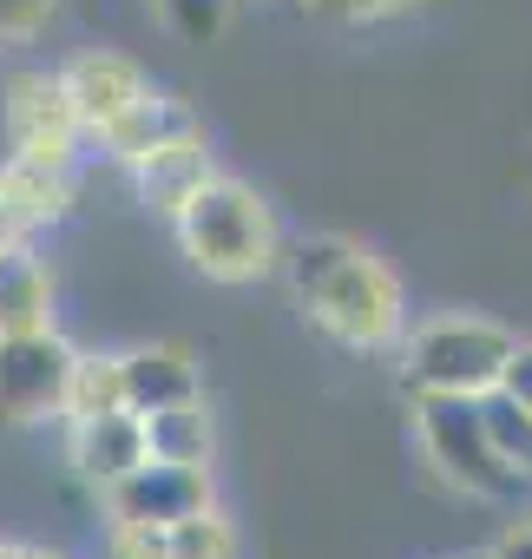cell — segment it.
<instances>
[{
    "mask_svg": "<svg viewBox=\"0 0 532 559\" xmlns=\"http://www.w3.org/2000/svg\"><path fill=\"white\" fill-rule=\"evenodd\" d=\"M499 389H506L519 408H532V336L512 343V356H506V369H499Z\"/></svg>",
    "mask_w": 532,
    "mask_h": 559,
    "instance_id": "obj_23",
    "label": "cell"
},
{
    "mask_svg": "<svg viewBox=\"0 0 532 559\" xmlns=\"http://www.w3.org/2000/svg\"><path fill=\"white\" fill-rule=\"evenodd\" d=\"M0 126H8V158L53 165V171L80 165L86 132L73 119V99H66L60 73H14L8 99H0Z\"/></svg>",
    "mask_w": 532,
    "mask_h": 559,
    "instance_id": "obj_6",
    "label": "cell"
},
{
    "mask_svg": "<svg viewBox=\"0 0 532 559\" xmlns=\"http://www.w3.org/2000/svg\"><path fill=\"white\" fill-rule=\"evenodd\" d=\"M106 552H112V559H165V526H125V520H106Z\"/></svg>",
    "mask_w": 532,
    "mask_h": 559,
    "instance_id": "obj_22",
    "label": "cell"
},
{
    "mask_svg": "<svg viewBox=\"0 0 532 559\" xmlns=\"http://www.w3.org/2000/svg\"><path fill=\"white\" fill-rule=\"evenodd\" d=\"M73 343L60 330L0 336V428H40L66 408L73 382Z\"/></svg>",
    "mask_w": 532,
    "mask_h": 559,
    "instance_id": "obj_5",
    "label": "cell"
},
{
    "mask_svg": "<svg viewBox=\"0 0 532 559\" xmlns=\"http://www.w3.org/2000/svg\"><path fill=\"white\" fill-rule=\"evenodd\" d=\"M112 408H125L119 356H73V382H66L60 421H86V415H112Z\"/></svg>",
    "mask_w": 532,
    "mask_h": 559,
    "instance_id": "obj_17",
    "label": "cell"
},
{
    "mask_svg": "<svg viewBox=\"0 0 532 559\" xmlns=\"http://www.w3.org/2000/svg\"><path fill=\"white\" fill-rule=\"evenodd\" d=\"M60 86H66V99H73V119H80V132L86 139H99L145 86H152V73L132 60V53H119V47H86L80 60H66L60 67Z\"/></svg>",
    "mask_w": 532,
    "mask_h": 559,
    "instance_id": "obj_8",
    "label": "cell"
},
{
    "mask_svg": "<svg viewBox=\"0 0 532 559\" xmlns=\"http://www.w3.org/2000/svg\"><path fill=\"white\" fill-rule=\"evenodd\" d=\"M53 330V276L27 250V237L0 243V336H27Z\"/></svg>",
    "mask_w": 532,
    "mask_h": 559,
    "instance_id": "obj_13",
    "label": "cell"
},
{
    "mask_svg": "<svg viewBox=\"0 0 532 559\" xmlns=\"http://www.w3.org/2000/svg\"><path fill=\"white\" fill-rule=\"evenodd\" d=\"M217 487H210V467H191V461H158L145 454L138 467H125L112 487H99V507L106 520H125V526H171L197 507H210Z\"/></svg>",
    "mask_w": 532,
    "mask_h": 559,
    "instance_id": "obj_7",
    "label": "cell"
},
{
    "mask_svg": "<svg viewBox=\"0 0 532 559\" xmlns=\"http://www.w3.org/2000/svg\"><path fill=\"white\" fill-rule=\"evenodd\" d=\"M0 198H8L21 237H27V230H47V224H66V217H73V171L8 158V165H0Z\"/></svg>",
    "mask_w": 532,
    "mask_h": 559,
    "instance_id": "obj_14",
    "label": "cell"
},
{
    "mask_svg": "<svg viewBox=\"0 0 532 559\" xmlns=\"http://www.w3.org/2000/svg\"><path fill=\"white\" fill-rule=\"evenodd\" d=\"M0 559H66L53 546H21V539H0Z\"/></svg>",
    "mask_w": 532,
    "mask_h": 559,
    "instance_id": "obj_25",
    "label": "cell"
},
{
    "mask_svg": "<svg viewBox=\"0 0 532 559\" xmlns=\"http://www.w3.org/2000/svg\"><path fill=\"white\" fill-rule=\"evenodd\" d=\"M310 21H342V27H368V21H388V14H408L421 0H290Z\"/></svg>",
    "mask_w": 532,
    "mask_h": 559,
    "instance_id": "obj_20",
    "label": "cell"
},
{
    "mask_svg": "<svg viewBox=\"0 0 532 559\" xmlns=\"http://www.w3.org/2000/svg\"><path fill=\"white\" fill-rule=\"evenodd\" d=\"M277 263L290 270V297H297L303 323H316L336 349L375 356V349L401 343V323H408L401 276L368 243H355L342 230H310Z\"/></svg>",
    "mask_w": 532,
    "mask_h": 559,
    "instance_id": "obj_1",
    "label": "cell"
},
{
    "mask_svg": "<svg viewBox=\"0 0 532 559\" xmlns=\"http://www.w3.org/2000/svg\"><path fill=\"white\" fill-rule=\"evenodd\" d=\"M486 559H532V520H519V526H512V533H499V539H493V552H486Z\"/></svg>",
    "mask_w": 532,
    "mask_h": 559,
    "instance_id": "obj_24",
    "label": "cell"
},
{
    "mask_svg": "<svg viewBox=\"0 0 532 559\" xmlns=\"http://www.w3.org/2000/svg\"><path fill=\"white\" fill-rule=\"evenodd\" d=\"M171 237L184 250V263L204 276V284H256L270 276L283 243H277V211L263 204L256 185L230 178V171H210L178 211H171Z\"/></svg>",
    "mask_w": 532,
    "mask_h": 559,
    "instance_id": "obj_2",
    "label": "cell"
},
{
    "mask_svg": "<svg viewBox=\"0 0 532 559\" xmlns=\"http://www.w3.org/2000/svg\"><path fill=\"white\" fill-rule=\"evenodd\" d=\"M138 421H145V454L210 467L217 435H210V408H204V395H197V402H178V408H158V415H138Z\"/></svg>",
    "mask_w": 532,
    "mask_h": 559,
    "instance_id": "obj_15",
    "label": "cell"
},
{
    "mask_svg": "<svg viewBox=\"0 0 532 559\" xmlns=\"http://www.w3.org/2000/svg\"><path fill=\"white\" fill-rule=\"evenodd\" d=\"M480 415H486V435H493V448L506 454V467L532 487V408H519L506 389H486V395H480Z\"/></svg>",
    "mask_w": 532,
    "mask_h": 559,
    "instance_id": "obj_18",
    "label": "cell"
},
{
    "mask_svg": "<svg viewBox=\"0 0 532 559\" xmlns=\"http://www.w3.org/2000/svg\"><path fill=\"white\" fill-rule=\"evenodd\" d=\"M191 132H204V119H197V106L184 99V93H165V86H145L106 132H99V145L119 158V165H138L145 152H158V145H171V139H191Z\"/></svg>",
    "mask_w": 532,
    "mask_h": 559,
    "instance_id": "obj_9",
    "label": "cell"
},
{
    "mask_svg": "<svg viewBox=\"0 0 532 559\" xmlns=\"http://www.w3.org/2000/svg\"><path fill=\"white\" fill-rule=\"evenodd\" d=\"M60 0H0V40H40Z\"/></svg>",
    "mask_w": 532,
    "mask_h": 559,
    "instance_id": "obj_21",
    "label": "cell"
},
{
    "mask_svg": "<svg viewBox=\"0 0 532 559\" xmlns=\"http://www.w3.org/2000/svg\"><path fill=\"white\" fill-rule=\"evenodd\" d=\"M414 402V441H421V461L467 500H486V507H519L532 487L506 467V454L493 448L486 435V415H480V395H408Z\"/></svg>",
    "mask_w": 532,
    "mask_h": 559,
    "instance_id": "obj_3",
    "label": "cell"
},
{
    "mask_svg": "<svg viewBox=\"0 0 532 559\" xmlns=\"http://www.w3.org/2000/svg\"><path fill=\"white\" fill-rule=\"evenodd\" d=\"M210 171H217V158H210V139H204V132L171 139V145H158V152H145V158L132 165L145 211H158L165 224H171V211H178V204H184V198H191Z\"/></svg>",
    "mask_w": 532,
    "mask_h": 559,
    "instance_id": "obj_12",
    "label": "cell"
},
{
    "mask_svg": "<svg viewBox=\"0 0 532 559\" xmlns=\"http://www.w3.org/2000/svg\"><path fill=\"white\" fill-rule=\"evenodd\" d=\"M512 330L493 317H427L414 336H401V389L408 395H486L499 389V369L512 356Z\"/></svg>",
    "mask_w": 532,
    "mask_h": 559,
    "instance_id": "obj_4",
    "label": "cell"
},
{
    "mask_svg": "<svg viewBox=\"0 0 532 559\" xmlns=\"http://www.w3.org/2000/svg\"><path fill=\"white\" fill-rule=\"evenodd\" d=\"M21 237V224H14V211H8V198H0V243H14Z\"/></svg>",
    "mask_w": 532,
    "mask_h": 559,
    "instance_id": "obj_26",
    "label": "cell"
},
{
    "mask_svg": "<svg viewBox=\"0 0 532 559\" xmlns=\"http://www.w3.org/2000/svg\"><path fill=\"white\" fill-rule=\"evenodd\" d=\"M165 559H243V533L210 500V507H197V513H184V520L165 526Z\"/></svg>",
    "mask_w": 532,
    "mask_h": 559,
    "instance_id": "obj_16",
    "label": "cell"
},
{
    "mask_svg": "<svg viewBox=\"0 0 532 559\" xmlns=\"http://www.w3.org/2000/svg\"><path fill=\"white\" fill-rule=\"evenodd\" d=\"M158 14L184 47H210L230 21V0H158Z\"/></svg>",
    "mask_w": 532,
    "mask_h": 559,
    "instance_id": "obj_19",
    "label": "cell"
},
{
    "mask_svg": "<svg viewBox=\"0 0 532 559\" xmlns=\"http://www.w3.org/2000/svg\"><path fill=\"white\" fill-rule=\"evenodd\" d=\"M119 382H125V408L132 415H158V408H178V402L204 395L197 356L178 349V343H138V349H125L119 356Z\"/></svg>",
    "mask_w": 532,
    "mask_h": 559,
    "instance_id": "obj_10",
    "label": "cell"
},
{
    "mask_svg": "<svg viewBox=\"0 0 532 559\" xmlns=\"http://www.w3.org/2000/svg\"><path fill=\"white\" fill-rule=\"evenodd\" d=\"M66 461H73V474L99 493V487H112L125 467H138V461H145V421H138L132 408L66 421Z\"/></svg>",
    "mask_w": 532,
    "mask_h": 559,
    "instance_id": "obj_11",
    "label": "cell"
}]
</instances>
